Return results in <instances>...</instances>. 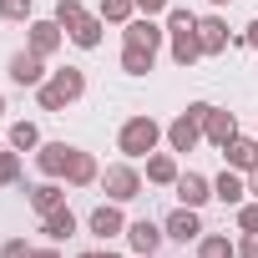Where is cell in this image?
<instances>
[{"mask_svg":"<svg viewBox=\"0 0 258 258\" xmlns=\"http://www.w3.org/2000/svg\"><path fill=\"white\" fill-rule=\"evenodd\" d=\"M81 96H86V71H81V66H61V71H51V76L36 86L41 111H66V106L81 101Z\"/></svg>","mask_w":258,"mask_h":258,"instance_id":"1","label":"cell"},{"mask_svg":"<svg viewBox=\"0 0 258 258\" xmlns=\"http://www.w3.org/2000/svg\"><path fill=\"white\" fill-rule=\"evenodd\" d=\"M157 142H162V126H157L152 116H126V121H121V132H116V147L132 157V162L152 157V152H157Z\"/></svg>","mask_w":258,"mask_h":258,"instance_id":"2","label":"cell"},{"mask_svg":"<svg viewBox=\"0 0 258 258\" xmlns=\"http://www.w3.org/2000/svg\"><path fill=\"white\" fill-rule=\"evenodd\" d=\"M167 36H172V61H177V66H192V61L203 56L198 16H192V11H167Z\"/></svg>","mask_w":258,"mask_h":258,"instance_id":"3","label":"cell"},{"mask_svg":"<svg viewBox=\"0 0 258 258\" xmlns=\"http://www.w3.org/2000/svg\"><path fill=\"white\" fill-rule=\"evenodd\" d=\"M101 192L111 203H132V198H142V172L132 162H111V167H101Z\"/></svg>","mask_w":258,"mask_h":258,"instance_id":"4","label":"cell"},{"mask_svg":"<svg viewBox=\"0 0 258 258\" xmlns=\"http://www.w3.org/2000/svg\"><path fill=\"white\" fill-rule=\"evenodd\" d=\"M162 233H167L172 243H182V248H187V243H198V238H203V218H198V208H182V203H177V208L167 213Z\"/></svg>","mask_w":258,"mask_h":258,"instance_id":"5","label":"cell"},{"mask_svg":"<svg viewBox=\"0 0 258 258\" xmlns=\"http://www.w3.org/2000/svg\"><path fill=\"white\" fill-rule=\"evenodd\" d=\"M162 26H157V16H132L126 21V31H121V46H142V51H162Z\"/></svg>","mask_w":258,"mask_h":258,"instance_id":"6","label":"cell"},{"mask_svg":"<svg viewBox=\"0 0 258 258\" xmlns=\"http://www.w3.org/2000/svg\"><path fill=\"white\" fill-rule=\"evenodd\" d=\"M86 228H91V233H96L101 243H106V238H121V233H126V218H121V203H111V198H106L101 208H91Z\"/></svg>","mask_w":258,"mask_h":258,"instance_id":"7","label":"cell"},{"mask_svg":"<svg viewBox=\"0 0 258 258\" xmlns=\"http://www.w3.org/2000/svg\"><path fill=\"white\" fill-rule=\"evenodd\" d=\"M61 41H66V31L56 21H31V31H26V51H36V56H56Z\"/></svg>","mask_w":258,"mask_h":258,"instance_id":"8","label":"cell"},{"mask_svg":"<svg viewBox=\"0 0 258 258\" xmlns=\"http://www.w3.org/2000/svg\"><path fill=\"white\" fill-rule=\"evenodd\" d=\"M198 41H203V56H223V51L233 46L228 21H223V16H198Z\"/></svg>","mask_w":258,"mask_h":258,"instance_id":"9","label":"cell"},{"mask_svg":"<svg viewBox=\"0 0 258 258\" xmlns=\"http://www.w3.org/2000/svg\"><path fill=\"white\" fill-rule=\"evenodd\" d=\"M51 71H46V56H36V51H16L11 56V81L16 86H41Z\"/></svg>","mask_w":258,"mask_h":258,"instance_id":"10","label":"cell"},{"mask_svg":"<svg viewBox=\"0 0 258 258\" xmlns=\"http://www.w3.org/2000/svg\"><path fill=\"white\" fill-rule=\"evenodd\" d=\"M71 142H41L36 147V167H41V177H66V167H71Z\"/></svg>","mask_w":258,"mask_h":258,"instance_id":"11","label":"cell"},{"mask_svg":"<svg viewBox=\"0 0 258 258\" xmlns=\"http://www.w3.org/2000/svg\"><path fill=\"white\" fill-rule=\"evenodd\" d=\"M213 198H218L223 208H238V203L248 198V177H243L238 167H223V172L213 177Z\"/></svg>","mask_w":258,"mask_h":258,"instance_id":"12","label":"cell"},{"mask_svg":"<svg viewBox=\"0 0 258 258\" xmlns=\"http://www.w3.org/2000/svg\"><path fill=\"white\" fill-rule=\"evenodd\" d=\"M162 223H152V218H137V223H126V243H132V253H157L162 248Z\"/></svg>","mask_w":258,"mask_h":258,"instance_id":"13","label":"cell"},{"mask_svg":"<svg viewBox=\"0 0 258 258\" xmlns=\"http://www.w3.org/2000/svg\"><path fill=\"white\" fill-rule=\"evenodd\" d=\"M172 187H177V203H182V208H203V203L213 198V182H208L203 172H182Z\"/></svg>","mask_w":258,"mask_h":258,"instance_id":"14","label":"cell"},{"mask_svg":"<svg viewBox=\"0 0 258 258\" xmlns=\"http://www.w3.org/2000/svg\"><path fill=\"white\" fill-rule=\"evenodd\" d=\"M167 142H172V152H192V147L203 142V126L182 111V116H172V121H167Z\"/></svg>","mask_w":258,"mask_h":258,"instance_id":"15","label":"cell"},{"mask_svg":"<svg viewBox=\"0 0 258 258\" xmlns=\"http://www.w3.org/2000/svg\"><path fill=\"white\" fill-rule=\"evenodd\" d=\"M91 182H101V167H96V157L91 152H71V167H66V187H91Z\"/></svg>","mask_w":258,"mask_h":258,"instance_id":"16","label":"cell"},{"mask_svg":"<svg viewBox=\"0 0 258 258\" xmlns=\"http://www.w3.org/2000/svg\"><path fill=\"white\" fill-rule=\"evenodd\" d=\"M41 233H46L51 243H66V238L76 233V213H71L66 203H61V208H51V213L41 218Z\"/></svg>","mask_w":258,"mask_h":258,"instance_id":"17","label":"cell"},{"mask_svg":"<svg viewBox=\"0 0 258 258\" xmlns=\"http://www.w3.org/2000/svg\"><path fill=\"white\" fill-rule=\"evenodd\" d=\"M26 192H31V208H36L41 218H46L51 208H61V203H66V187H61L56 177H46V182H36V187H26Z\"/></svg>","mask_w":258,"mask_h":258,"instance_id":"18","label":"cell"},{"mask_svg":"<svg viewBox=\"0 0 258 258\" xmlns=\"http://www.w3.org/2000/svg\"><path fill=\"white\" fill-rule=\"evenodd\" d=\"M203 137H208L213 147H228V142L238 137V121H233V111H218V106H213V116H208V126H203Z\"/></svg>","mask_w":258,"mask_h":258,"instance_id":"19","label":"cell"},{"mask_svg":"<svg viewBox=\"0 0 258 258\" xmlns=\"http://www.w3.org/2000/svg\"><path fill=\"white\" fill-rule=\"evenodd\" d=\"M182 172H177V157L172 152H152L147 157V182H157V187H172Z\"/></svg>","mask_w":258,"mask_h":258,"instance_id":"20","label":"cell"},{"mask_svg":"<svg viewBox=\"0 0 258 258\" xmlns=\"http://www.w3.org/2000/svg\"><path fill=\"white\" fill-rule=\"evenodd\" d=\"M223 157H228V167H238V172H253V167H258V142H248V137H233V142L223 147Z\"/></svg>","mask_w":258,"mask_h":258,"instance_id":"21","label":"cell"},{"mask_svg":"<svg viewBox=\"0 0 258 258\" xmlns=\"http://www.w3.org/2000/svg\"><path fill=\"white\" fill-rule=\"evenodd\" d=\"M101 31H106V21H101V16H86L76 31H66V41H76L81 51H96V46H101Z\"/></svg>","mask_w":258,"mask_h":258,"instance_id":"22","label":"cell"},{"mask_svg":"<svg viewBox=\"0 0 258 258\" xmlns=\"http://www.w3.org/2000/svg\"><path fill=\"white\" fill-rule=\"evenodd\" d=\"M157 66V51H142V46H121V71L126 76H147Z\"/></svg>","mask_w":258,"mask_h":258,"instance_id":"23","label":"cell"},{"mask_svg":"<svg viewBox=\"0 0 258 258\" xmlns=\"http://www.w3.org/2000/svg\"><path fill=\"white\" fill-rule=\"evenodd\" d=\"M198 258H238V243L223 233H203L198 238Z\"/></svg>","mask_w":258,"mask_h":258,"instance_id":"24","label":"cell"},{"mask_svg":"<svg viewBox=\"0 0 258 258\" xmlns=\"http://www.w3.org/2000/svg\"><path fill=\"white\" fill-rule=\"evenodd\" d=\"M16 152H36L41 147V126L36 121H11V137H6Z\"/></svg>","mask_w":258,"mask_h":258,"instance_id":"25","label":"cell"},{"mask_svg":"<svg viewBox=\"0 0 258 258\" xmlns=\"http://www.w3.org/2000/svg\"><path fill=\"white\" fill-rule=\"evenodd\" d=\"M86 16H91V11L81 6V0H56V16H51V21H56L61 31H76V26H81Z\"/></svg>","mask_w":258,"mask_h":258,"instance_id":"26","label":"cell"},{"mask_svg":"<svg viewBox=\"0 0 258 258\" xmlns=\"http://www.w3.org/2000/svg\"><path fill=\"white\" fill-rule=\"evenodd\" d=\"M106 26H126V21H132L137 16V0H101V11H96Z\"/></svg>","mask_w":258,"mask_h":258,"instance_id":"27","label":"cell"},{"mask_svg":"<svg viewBox=\"0 0 258 258\" xmlns=\"http://www.w3.org/2000/svg\"><path fill=\"white\" fill-rule=\"evenodd\" d=\"M21 182V152L16 147H0V187Z\"/></svg>","mask_w":258,"mask_h":258,"instance_id":"28","label":"cell"},{"mask_svg":"<svg viewBox=\"0 0 258 258\" xmlns=\"http://www.w3.org/2000/svg\"><path fill=\"white\" fill-rule=\"evenodd\" d=\"M0 21H31V0H0Z\"/></svg>","mask_w":258,"mask_h":258,"instance_id":"29","label":"cell"},{"mask_svg":"<svg viewBox=\"0 0 258 258\" xmlns=\"http://www.w3.org/2000/svg\"><path fill=\"white\" fill-rule=\"evenodd\" d=\"M36 248L26 243V238H6V243H0V258H31Z\"/></svg>","mask_w":258,"mask_h":258,"instance_id":"30","label":"cell"},{"mask_svg":"<svg viewBox=\"0 0 258 258\" xmlns=\"http://www.w3.org/2000/svg\"><path fill=\"white\" fill-rule=\"evenodd\" d=\"M238 228L243 233H258V203H238Z\"/></svg>","mask_w":258,"mask_h":258,"instance_id":"31","label":"cell"},{"mask_svg":"<svg viewBox=\"0 0 258 258\" xmlns=\"http://www.w3.org/2000/svg\"><path fill=\"white\" fill-rule=\"evenodd\" d=\"M172 11V0H137V16H162Z\"/></svg>","mask_w":258,"mask_h":258,"instance_id":"32","label":"cell"},{"mask_svg":"<svg viewBox=\"0 0 258 258\" xmlns=\"http://www.w3.org/2000/svg\"><path fill=\"white\" fill-rule=\"evenodd\" d=\"M187 116H192L198 126H208V116H213V101H192V106H187Z\"/></svg>","mask_w":258,"mask_h":258,"instance_id":"33","label":"cell"},{"mask_svg":"<svg viewBox=\"0 0 258 258\" xmlns=\"http://www.w3.org/2000/svg\"><path fill=\"white\" fill-rule=\"evenodd\" d=\"M238 258H258V233H243L238 238Z\"/></svg>","mask_w":258,"mask_h":258,"instance_id":"34","label":"cell"},{"mask_svg":"<svg viewBox=\"0 0 258 258\" xmlns=\"http://www.w3.org/2000/svg\"><path fill=\"white\" fill-rule=\"evenodd\" d=\"M238 41H243V46H253V51H258V21H253V26H248V31H243V36H238ZM238 41H233V46H238Z\"/></svg>","mask_w":258,"mask_h":258,"instance_id":"35","label":"cell"},{"mask_svg":"<svg viewBox=\"0 0 258 258\" xmlns=\"http://www.w3.org/2000/svg\"><path fill=\"white\" fill-rule=\"evenodd\" d=\"M76 258H121V253H111V248H86V253H76Z\"/></svg>","mask_w":258,"mask_h":258,"instance_id":"36","label":"cell"},{"mask_svg":"<svg viewBox=\"0 0 258 258\" xmlns=\"http://www.w3.org/2000/svg\"><path fill=\"white\" fill-rule=\"evenodd\" d=\"M31 258H61V253H56V248H36Z\"/></svg>","mask_w":258,"mask_h":258,"instance_id":"37","label":"cell"},{"mask_svg":"<svg viewBox=\"0 0 258 258\" xmlns=\"http://www.w3.org/2000/svg\"><path fill=\"white\" fill-rule=\"evenodd\" d=\"M248 192H253V198H258V167H253V172H248Z\"/></svg>","mask_w":258,"mask_h":258,"instance_id":"38","label":"cell"},{"mask_svg":"<svg viewBox=\"0 0 258 258\" xmlns=\"http://www.w3.org/2000/svg\"><path fill=\"white\" fill-rule=\"evenodd\" d=\"M0 116H6V96H0Z\"/></svg>","mask_w":258,"mask_h":258,"instance_id":"39","label":"cell"},{"mask_svg":"<svg viewBox=\"0 0 258 258\" xmlns=\"http://www.w3.org/2000/svg\"><path fill=\"white\" fill-rule=\"evenodd\" d=\"M137 258H157V253H137Z\"/></svg>","mask_w":258,"mask_h":258,"instance_id":"40","label":"cell"},{"mask_svg":"<svg viewBox=\"0 0 258 258\" xmlns=\"http://www.w3.org/2000/svg\"><path fill=\"white\" fill-rule=\"evenodd\" d=\"M213 6H228V0H213Z\"/></svg>","mask_w":258,"mask_h":258,"instance_id":"41","label":"cell"}]
</instances>
